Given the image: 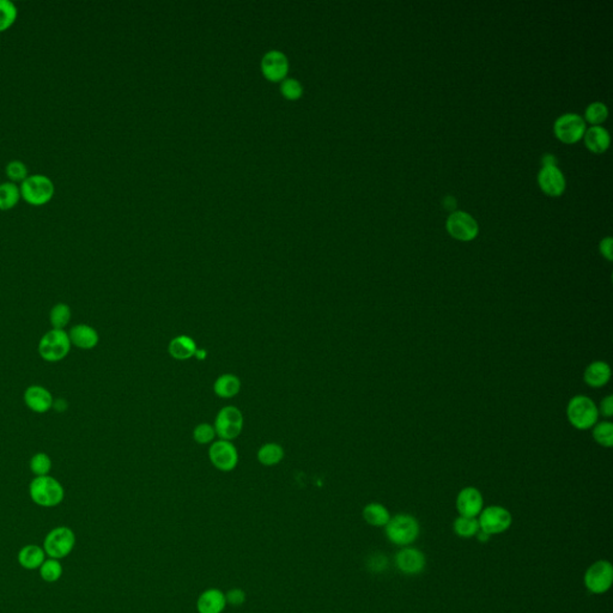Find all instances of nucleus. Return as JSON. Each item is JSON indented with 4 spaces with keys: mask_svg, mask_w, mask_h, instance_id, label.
Here are the masks:
<instances>
[{
    "mask_svg": "<svg viewBox=\"0 0 613 613\" xmlns=\"http://www.w3.org/2000/svg\"><path fill=\"white\" fill-rule=\"evenodd\" d=\"M601 415L605 417H611L613 415V397L612 395H607L606 398H605L600 404V410H599Z\"/></svg>",
    "mask_w": 613,
    "mask_h": 613,
    "instance_id": "a19ab883",
    "label": "nucleus"
},
{
    "mask_svg": "<svg viewBox=\"0 0 613 613\" xmlns=\"http://www.w3.org/2000/svg\"><path fill=\"white\" fill-rule=\"evenodd\" d=\"M281 93L288 98H297L302 93V87L294 78H288L281 83Z\"/></svg>",
    "mask_w": 613,
    "mask_h": 613,
    "instance_id": "e433bc0d",
    "label": "nucleus"
},
{
    "mask_svg": "<svg viewBox=\"0 0 613 613\" xmlns=\"http://www.w3.org/2000/svg\"><path fill=\"white\" fill-rule=\"evenodd\" d=\"M611 378V368L606 362L596 361L591 363L584 370V380L588 386L600 388L609 383Z\"/></svg>",
    "mask_w": 613,
    "mask_h": 613,
    "instance_id": "412c9836",
    "label": "nucleus"
},
{
    "mask_svg": "<svg viewBox=\"0 0 613 613\" xmlns=\"http://www.w3.org/2000/svg\"><path fill=\"white\" fill-rule=\"evenodd\" d=\"M24 401L31 411L36 413H45L53 408V397L51 392L45 387L34 385L27 388L24 392Z\"/></svg>",
    "mask_w": 613,
    "mask_h": 613,
    "instance_id": "dca6fc26",
    "label": "nucleus"
},
{
    "mask_svg": "<svg viewBox=\"0 0 613 613\" xmlns=\"http://www.w3.org/2000/svg\"><path fill=\"white\" fill-rule=\"evenodd\" d=\"M21 189L15 182L0 185V211H8L17 205L21 199Z\"/></svg>",
    "mask_w": 613,
    "mask_h": 613,
    "instance_id": "bb28decb",
    "label": "nucleus"
},
{
    "mask_svg": "<svg viewBox=\"0 0 613 613\" xmlns=\"http://www.w3.org/2000/svg\"><path fill=\"white\" fill-rule=\"evenodd\" d=\"M607 115H609L607 107L603 102H594L588 105L584 117L588 122H591L593 125H599L606 120Z\"/></svg>",
    "mask_w": 613,
    "mask_h": 613,
    "instance_id": "f704fd0d",
    "label": "nucleus"
},
{
    "mask_svg": "<svg viewBox=\"0 0 613 613\" xmlns=\"http://www.w3.org/2000/svg\"><path fill=\"white\" fill-rule=\"evenodd\" d=\"M284 459V450L281 445L269 442L261 445L258 450V460L264 466H276Z\"/></svg>",
    "mask_w": 613,
    "mask_h": 613,
    "instance_id": "a878e982",
    "label": "nucleus"
},
{
    "mask_svg": "<svg viewBox=\"0 0 613 613\" xmlns=\"http://www.w3.org/2000/svg\"><path fill=\"white\" fill-rule=\"evenodd\" d=\"M77 538L70 527L59 526L50 531L43 539V550L50 559H63L71 554Z\"/></svg>",
    "mask_w": 613,
    "mask_h": 613,
    "instance_id": "39448f33",
    "label": "nucleus"
},
{
    "mask_svg": "<svg viewBox=\"0 0 613 613\" xmlns=\"http://www.w3.org/2000/svg\"><path fill=\"white\" fill-rule=\"evenodd\" d=\"M41 579L47 582V584H54L57 581H59L63 576L64 569L59 559H46L43 563V566L38 569Z\"/></svg>",
    "mask_w": 613,
    "mask_h": 613,
    "instance_id": "c85d7f7f",
    "label": "nucleus"
},
{
    "mask_svg": "<svg viewBox=\"0 0 613 613\" xmlns=\"http://www.w3.org/2000/svg\"><path fill=\"white\" fill-rule=\"evenodd\" d=\"M71 308L65 303H58L50 311V321L54 330H64L71 320Z\"/></svg>",
    "mask_w": 613,
    "mask_h": 613,
    "instance_id": "c756f323",
    "label": "nucleus"
},
{
    "mask_svg": "<svg viewBox=\"0 0 613 613\" xmlns=\"http://www.w3.org/2000/svg\"><path fill=\"white\" fill-rule=\"evenodd\" d=\"M612 237H606L600 242V252L607 260L612 261Z\"/></svg>",
    "mask_w": 613,
    "mask_h": 613,
    "instance_id": "ea45409f",
    "label": "nucleus"
},
{
    "mask_svg": "<svg viewBox=\"0 0 613 613\" xmlns=\"http://www.w3.org/2000/svg\"><path fill=\"white\" fill-rule=\"evenodd\" d=\"M209 458L217 470L230 472L237 466L239 453L230 441L219 440L211 445Z\"/></svg>",
    "mask_w": 613,
    "mask_h": 613,
    "instance_id": "f8f14e48",
    "label": "nucleus"
},
{
    "mask_svg": "<svg viewBox=\"0 0 613 613\" xmlns=\"http://www.w3.org/2000/svg\"><path fill=\"white\" fill-rule=\"evenodd\" d=\"M567 415L574 428L587 430L596 424L599 410L591 398L586 395H576L568 404Z\"/></svg>",
    "mask_w": 613,
    "mask_h": 613,
    "instance_id": "20e7f679",
    "label": "nucleus"
},
{
    "mask_svg": "<svg viewBox=\"0 0 613 613\" xmlns=\"http://www.w3.org/2000/svg\"><path fill=\"white\" fill-rule=\"evenodd\" d=\"M241 390V381L236 375L223 374L214 381V391L219 398L230 399L239 394Z\"/></svg>",
    "mask_w": 613,
    "mask_h": 613,
    "instance_id": "b1692460",
    "label": "nucleus"
},
{
    "mask_svg": "<svg viewBox=\"0 0 613 613\" xmlns=\"http://www.w3.org/2000/svg\"><path fill=\"white\" fill-rule=\"evenodd\" d=\"M214 430L219 440L232 441L239 436L244 429L242 412L235 406H226L217 413L214 420Z\"/></svg>",
    "mask_w": 613,
    "mask_h": 613,
    "instance_id": "0eeeda50",
    "label": "nucleus"
},
{
    "mask_svg": "<svg viewBox=\"0 0 613 613\" xmlns=\"http://www.w3.org/2000/svg\"><path fill=\"white\" fill-rule=\"evenodd\" d=\"M21 197L33 206L46 205L54 195V184L43 174H33L20 186Z\"/></svg>",
    "mask_w": 613,
    "mask_h": 613,
    "instance_id": "7ed1b4c3",
    "label": "nucleus"
},
{
    "mask_svg": "<svg viewBox=\"0 0 613 613\" xmlns=\"http://www.w3.org/2000/svg\"><path fill=\"white\" fill-rule=\"evenodd\" d=\"M584 120L577 114H564L554 122V135L564 143H575L584 137Z\"/></svg>",
    "mask_w": 613,
    "mask_h": 613,
    "instance_id": "9b49d317",
    "label": "nucleus"
},
{
    "mask_svg": "<svg viewBox=\"0 0 613 613\" xmlns=\"http://www.w3.org/2000/svg\"><path fill=\"white\" fill-rule=\"evenodd\" d=\"M613 582V568L609 561H596L584 574V586L593 594H604Z\"/></svg>",
    "mask_w": 613,
    "mask_h": 613,
    "instance_id": "6e6552de",
    "label": "nucleus"
},
{
    "mask_svg": "<svg viewBox=\"0 0 613 613\" xmlns=\"http://www.w3.org/2000/svg\"><path fill=\"white\" fill-rule=\"evenodd\" d=\"M263 71L265 76L272 80H281L288 72V60L279 51H269L263 58Z\"/></svg>",
    "mask_w": 613,
    "mask_h": 613,
    "instance_id": "f3484780",
    "label": "nucleus"
},
{
    "mask_svg": "<svg viewBox=\"0 0 613 613\" xmlns=\"http://www.w3.org/2000/svg\"><path fill=\"white\" fill-rule=\"evenodd\" d=\"M483 496L478 489L473 487L462 489L457 497V509L461 517H479L483 510Z\"/></svg>",
    "mask_w": 613,
    "mask_h": 613,
    "instance_id": "4468645a",
    "label": "nucleus"
},
{
    "mask_svg": "<svg viewBox=\"0 0 613 613\" xmlns=\"http://www.w3.org/2000/svg\"><path fill=\"white\" fill-rule=\"evenodd\" d=\"M53 408H54L57 411L63 412L65 411V410H68V403L64 399H59L58 401H54V403H53Z\"/></svg>",
    "mask_w": 613,
    "mask_h": 613,
    "instance_id": "c03bdc74",
    "label": "nucleus"
},
{
    "mask_svg": "<svg viewBox=\"0 0 613 613\" xmlns=\"http://www.w3.org/2000/svg\"><path fill=\"white\" fill-rule=\"evenodd\" d=\"M30 471L35 477L48 475L52 470V460L46 453H36L30 459Z\"/></svg>",
    "mask_w": 613,
    "mask_h": 613,
    "instance_id": "473e14b6",
    "label": "nucleus"
},
{
    "mask_svg": "<svg viewBox=\"0 0 613 613\" xmlns=\"http://www.w3.org/2000/svg\"><path fill=\"white\" fill-rule=\"evenodd\" d=\"M30 498L43 508L59 505L65 497L63 485L51 475L35 477L29 485Z\"/></svg>",
    "mask_w": 613,
    "mask_h": 613,
    "instance_id": "f257e3e1",
    "label": "nucleus"
},
{
    "mask_svg": "<svg viewBox=\"0 0 613 613\" xmlns=\"http://www.w3.org/2000/svg\"><path fill=\"white\" fill-rule=\"evenodd\" d=\"M593 438L603 447L611 448L613 445L612 423L611 422H601V423L594 425Z\"/></svg>",
    "mask_w": 613,
    "mask_h": 613,
    "instance_id": "2f4dec72",
    "label": "nucleus"
},
{
    "mask_svg": "<svg viewBox=\"0 0 613 613\" xmlns=\"http://www.w3.org/2000/svg\"><path fill=\"white\" fill-rule=\"evenodd\" d=\"M447 230L454 239L471 241L478 235V223L464 211H454L447 219Z\"/></svg>",
    "mask_w": 613,
    "mask_h": 613,
    "instance_id": "9d476101",
    "label": "nucleus"
},
{
    "mask_svg": "<svg viewBox=\"0 0 613 613\" xmlns=\"http://www.w3.org/2000/svg\"><path fill=\"white\" fill-rule=\"evenodd\" d=\"M68 333L64 330H51L38 343V353L47 362H59L68 356L71 350Z\"/></svg>",
    "mask_w": 613,
    "mask_h": 613,
    "instance_id": "423d86ee",
    "label": "nucleus"
},
{
    "mask_svg": "<svg viewBox=\"0 0 613 613\" xmlns=\"http://www.w3.org/2000/svg\"><path fill=\"white\" fill-rule=\"evenodd\" d=\"M538 182L551 197H559L566 189V177L557 167H544L538 175Z\"/></svg>",
    "mask_w": 613,
    "mask_h": 613,
    "instance_id": "2eb2a0df",
    "label": "nucleus"
},
{
    "mask_svg": "<svg viewBox=\"0 0 613 613\" xmlns=\"http://www.w3.org/2000/svg\"><path fill=\"white\" fill-rule=\"evenodd\" d=\"M18 16L17 6L11 0H0V33L9 29Z\"/></svg>",
    "mask_w": 613,
    "mask_h": 613,
    "instance_id": "7c9ffc66",
    "label": "nucleus"
},
{
    "mask_svg": "<svg viewBox=\"0 0 613 613\" xmlns=\"http://www.w3.org/2000/svg\"><path fill=\"white\" fill-rule=\"evenodd\" d=\"M556 157L552 155H546L544 156V158H542V163H544V167H556Z\"/></svg>",
    "mask_w": 613,
    "mask_h": 613,
    "instance_id": "79ce46f5",
    "label": "nucleus"
},
{
    "mask_svg": "<svg viewBox=\"0 0 613 613\" xmlns=\"http://www.w3.org/2000/svg\"><path fill=\"white\" fill-rule=\"evenodd\" d=\"M5 172H6V177H9L10 180L15 182V184L16 182H21L22 184L23 181L26 180L27 177H29V172H28L26 163H23L20 160L10 161L9 163L6 164V167H5Z\"/></svg>",
    "mask_w": 613,
    "mask_h": 613,
    "instance_id": "72a5a7b5",
    "label": "nucleus"
},
{
    "mask_svg": "<svg viewBox=\"0 0 613 613\" xmlns=\"http://www.w3.org/2000/svg\"><path fill=\"white\" fill-rule=\"evenodd\" d=\"M226 600H227V604L232 605V606H241L246 600V594L239 588H232L226 594Z\"/></svg>",
    "mask_w": 613,
    "mask_h": 613,
    "instance_id": "4c0bfd02",
    "label": "nucleus"
},
{
    "mask_svg": "<svg viewBox=\"0 0 613 613\" xmlns=\"http://www.w3.org/2000/svg\"><path fill=\"white\" fill-rule=\"evenodd\" d=\"M385 529L388 540L401 547L411 545L412 542H416L420 531L416 517L410 514H398L391 517V520L385 526Z\"/></svg>",
    "mask_w": 613,
    "mask_h": 613,
    "instance_id": "f03ea898",
    "label": "nucleus"
},
{
    "mask_svg": "<svg viewBox=\"0 0 613 613\" xmlns=\"http://www.w3.org/2000/svg\"><path fill=\"white\" fill-rule=\"evenodd\" d=\"M454 532L460 538L475 537L479 532L478 519L477 517H460L454 521Z\"/></svg>",
    "mask_w": 613,
    "mask_h": 613,
    "instance_id": "cd10ccee",
    "label": "nucleus"
},
{
    "mask_svg": "<svg viewBox=\"0 0 613 613\" xmlns=\"http://www.w3.org/2000/svg\"><path fill=\"white\" fill-rule=\"evenodd\" d=\"M363 517L370 526L385 527L392 517L383 504L369 503L363 509Z\"/></svg>",
    "mask_w": 613,
    "mask_h": 613,
    "instance_id": "393cba45",
    "label": "nucleus"
},
{
    "mask_svg": "<svg viewBox=\"0 0 613 613\" xmlns=\"http://www.w3.org/2000/svg\"><path fill=\"white\" fill-rule=\"evenodd\" d=\"M226 605V594L217 588H211L198 598L197 610L199 613H222Z\"/></svg>",
    "mask_w": 613,
    "mask_h": 613,
    "instance_id": "6ab92c4d",
    "label": "nucleus"
},
{
    "mask_svg": "<svg viewBox=\"0 0 613 613\" xmlns=\"http://www.w3.org/2000/svg\"><path fill=\"white\" fill-rule=\"evenodd\" d=\"M475 537L478 538L479 542H487L489 539H490V537H492V536H489V534L485 533V532H483V531H480V529H479V532L478 533H477V536H475Z\"/></svg>",
    "mask_w": 613,
    "mask_h": 613,
    "instance_id": "a18cd8bd",
    "label": "nucleus"
},
{
    "mask_svg": "<svg viewBox=\"0 0 613 613\" xmlns=\"http://www.w3.org/2000/svg\"><path fill=\"white\" fill-rule=\"evenodd\" d=\"M46 552L43 546L29 544L23 546L17 554V561L23 569L26 570H38L46 561Z\"/></svg>",
    "mask_w": 613,
    "mask_h": 613,
    "instance_id": "aec40b11",
    "label": "nucleus"
},
{
    "mask_svg": "<svg viewBox=\"0 0 613 613\" xmlns=\"http://www.w3.org/2000/svg\"><path fill=\"white\" fill-rule=\"evenodd\" d=\"M395 566L405 575H418L424 570L427 559L422 551L405 546L395 556Z\"/></svg>",
    "mask_w": 613,
    "mask_h": 613,
    "instance_id": "ddd939ff",
    "label": "nucleus"
},
{
    "mask_svg": "<svg viewBox=\"0 0 613 613\" xmlns=\"http://www.w3.org/2000/svg\"><path fill=\"white\" fill-rule=\"evenodd\" d=\"M197 350L195 341L189 336L175 337L168 346V353L177 361H187L189 358L194 357Z\"/></svg>",
    "mask_w": 613,
    "mask_h": 613,
    "instance_id": "4be33fe9",
    "label": "nucleus"
},
{
    "mask_svg": "<svg viewBox=\"0 0 613 613\" xmlns=\"http://www.w3.org/2000/svg\"><path fill=\"white\" fill-rule=\"evenodd\" d=\"M443 205H445L447 210L453 211L455 209V206H457V202H455V199L453 197H447L443 200Z\"/></svg>",
    "mask_w": 613,
    "mask_h": 613,
    "instance_id": "37998d69",
    "label": "nucleus"
},
{
    "mask_svg": "<svg viewBox=\"0 0 613 613\" xmlns=\"http://www.w3.org/2000/svg\"><path fill=\"white\" fill-rule=\"evenodd\" d=\"M369 566L374 571H383L386 569L387 566H388V562H387V559L385 557V554H380V556H374V557L371 559V562L369 563Z\"/></svg>",
    "mask_w": 613,
    "mask_h": 613,
    "instance_id": "58836bf2",
    "label": "nucleus"
},
{
    "mask_svg": "<svg viewBox=\"0 0 613 613\" xmlns=\"http://www.w3.org/2000/svg\"><path fill=\"white\" fill-rule=\"evenodd\" d=\"M216 437V430L214 425L207 424V423H202L197 425L193 430L194 441L199 445H207L214 441Z\"/></svg>",
    "mask_w": 613,
    "mask_h": 613,
    "instance_id": "c9c22d12",
    "label": "nucleus"
},
{
    "mask_svg": "<svg viewBox=\"0 0 613 613\" xmlns=\"http://www.w3.org/2000/svg\"><path fill=\"white\" fill-rule=\"evenodd\" d=\"M512 514L501 505H490L479 514V529L489 536L505 532L512 526Z\"/></svg>",
    "mask_w": 613,
    "mask_h": 613,
    "instance_id": "1a4fd4ad",
    "label": "nucleus"
},
{
    "mask_svg": "<svg viewBox=\"0 0 613 613\" xmlns=\"http://www.w3.org/2000/svg\"><path fill=\"white\" fill-rule=\"evenodd\" d=\"M610 140L609 132L604 127L593 126L584 133V144L594 154L606 152L610 147Z\"/></svg>",
    "mask_w": 613,
    "mask_h": 613,
    "instance_id": "5701e85b",
    "label": "nucleus"
},
{
    "mask_svg": "<svg viewBox=\"0 0 613 613\" xmlns=\"http://www.w3.org/2000/svg\"><path fill=\"white\" fill-rule=\"evenodd\" d=\"M71 344L82 350H91L98 344V333L89 325L80 324L73 326L68 332Z\"/></svg>",
    "mask_w": 613,
    "mask_h": 613,
    "instance_id": "a211bd4d",
    "label": "nucleus"
}]
</instances>
